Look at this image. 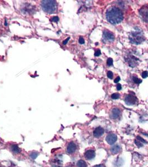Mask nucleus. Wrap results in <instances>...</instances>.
<instances>
[{"instance_id": "f257e3e1", "label": "nucleus", "mask_w": 148, "mask_h": 167, "mask_svg": "<svg viewBox=\"0 0 148 167\" xmlns=\"http://www.w3.org/2000/svg\"><path fill=\"white\" fill-rule=\"evenodd\" d=\"M106 18L110 23L116 25L123 20V13L120 8L113 6L109 8L106 12Z\"/></svg>"}, {"instance_id": "f03ea898", "label": "nucleus", "mask_w": 148, "mask_h": 167, "mask_svg": "<svg viewBox=\"0 0 148 167\" xmlns=\"http://www.w3.org/2000/svg\"><path fill=\"white\" fill-rule=\"evenodd\" d=\"M41 7L44 11L51 14L55 12L56 10H57L58 4L56 1H43L41 2Z\"/></svg>"}, {"instance_id": "7ed1b4c3", "label": "nucleus", "mask_w": 148, "mask_h": 167, "mask_svg": "<svg viewBox=\"0 0 148 167\" xmlns=\"http://www.w3.org/2000/svg\"><path fill=\"white\" fill-rule=\"evenodd\" d=\"M129 39L131 43L136 45H139L145 40V37L142 32L138 31L132 32L129 36Z\"/></svg>"}, {"instance_id": "20e7f679", "label": "nucleus", "mask_w": 148, "mask_h": 167, "mask_svg": "<svg viewBox=\"0 0 148 167\" xmlns=\"http://www.w3.org/2000/svg\"><path fill=\"white\" fill-rule=\"evenodd\" d=\"M141 18L144 22L148 23V4L144 5L139 10Z\"/></svg>"}, {"instance_id": "39448f33", "label": "nucleus", "mask_w": 148, "mask_h": 167, "mask_svg": "<svg viewBox=\"0 0 148 167\" xmlns=\"http://www.w3.org/2000/svg\"><path fill=\"white\" fill-rule=\"evenodd\" d=\"M125 102L128 105H134L136 104L138 102V99L135 95L129 94L125 97Z\"/></svg>"}, {"instance_id": "423d86ee", "label": "nucleus", "mask_w": 148, "mask_h": 167, "mask_svg": "<svg viewBox=\"0 0 148 167\" xmlns=\"http://www.w3.org/2000/svg\"><path fill=\"white\" fill-rule=\"evenodd\" d=\"M103 39L107 41L112 42L115 39V36L111 32L105 30L103 32Z\"/></svg>"}, {"instance_id": "0eeeda50", "label": "nucleus", "mask_w": 148, "mask_h": 167, "mask_svg": "<svg viewBox=\"0 0 148 167\" xmlns=\"http://www.w3.org/2000/svg\"><path fill=\"white\" fill-rule=\"evenodd\" d=\"M117 136L114 133H109L106 138V140L107 143L110 145H113L114 144L117 140Z\"/></svg>"}, {"instance_id": "6e6552de", "label": "nucleus", "mask_w": 148, "mask_h": 167, "mask_svg": "<svg viewBox=\"0 0 148 167\" xmlns=\"http://www.w3.org/2000/svg\"><path fill=\"white\" fill-rule=\"evenodd\" d=\"M135 143L138 148H141L144 146V144H147V142L140 136H137L135 140Z\"/></svg>"}, {"instance_id": "1a4fd4ad", "label": "nucleus", "mask_w": 148, "mask_h": 167, "mask_svg": "<svg viewBox=\"0 0 148 167\" xmlns=\"http://www.w3.org/2000/svg\"><path fill=\"white\" fill-rule=\"evenodd\" d=\"M84 156L85 157L86 159L87 160H91L93 159L95 157V152L94 150L93 149H90L86 151Z\"/></svg>"}, {"instance_id": "9d476101", "label": "nucleus", "mask_w": 148, "mask_h": 167, "mask_svg": "<svg viewBox=\"0 0 148 167\" xmlns=\"http://www.w3.org/2000/svg\"><path fill=\"white\" fill-rule=\"evenodd\" d=\"M104 129L102 127H99L96 128L94 130L93 133V136L95 138H99L102 136L104 134Z\"/></svg>"}, {"instance_id": "9b49d317", "label": "nucleus", "mask_w": 148, "mask_h": 167, "mask_svg": "<svg viewBox=\"0 0 148 167\" xmlns=\"http://www.w3.org/2000/svg\"><path fill=\"white\" fill-rule=\"evenodd\" d=\"M121 115L120 110L117 108H114L111 110L110 117L113 119H117L119 118Z\"/></svg>"}, {"instance_id": "f8f14e48", "label": "nucleus", "mask_w": 148, "mask_h": 167, "mask_svg": "<svg viewBox=\"0 0 148 167\" xmlns=\"http://www.w3.org/2000/svg\"><path fill=\"white\" fill-rule=\"evenodd\" d=\"M76 149V144H75L73 142H71L67 145V152L69 154H72V153H74V152H75Z\"/></svg>"}, {"instance_id": "ddd939ff", "label": "nucleus", "mask_w": 148, "mask_h": 167, "mask_svg": "<svg viewBox=\"0 0 148 167\" xmlns=\"http://www.w3.org/2000/svg\"><path fill=\"white\" fill-rule=\"evenodd\" d=\"M138 59L136 58L134 56H130L129 58H128V62L129 64V66L132 67H134L135 66L138 65Z\"/></svg>"}, {"instance_id": "4468645a", "label": "nucleus", "mask_w": 148, "mask_h": 167, "mask_svg": "<svg viewBox=\"0 0 148 167\" xmlns=\"http://www.w3.org/2000/svg\"><path fill=\"white\" fill-rule=\"evenodd\" d=\"M120 146L118 145H114L112 148H111V152L113 154H117L121 151Z\"/></svg>"}, {"instance_id": "2eb2a0df", "label": "nucleus", "mask_w": 148, "mask_h": 167, "mask_svg": "<svg viewBox=\"0 0 148 167\" xmlns=\"http://www.w3.org/2000/svg\"><path fill=\"white\" fill-rule=\"evenodd\" d=\"M11 149L12 152H13V153H16V154L19 153L20 151H21L18 145H16V144H13V145H12L11 146Z\"/></svg>"}, {"instance_id": "dca6fc26", "label": "nucleus", "mask_w": 148, "mask_h": 167, "mask_svg": "<svg viewBox=\"0 0 148 167\" xmlns=\"http://www.w3.org/2000/svg\"><path fill=\"white\" fill-rule=\"evenodd\" d=\"M52 167H62L61 161L59 160H55L52 163Z\"/></svg>"}, {"instance_id": "f3484780", "label": "nucleus", "mask_w": 148, "mask_h": 167, "mask_svg": "<svg viewBox=\"0 0 148 167\" xmlns=\"http://www.w3.org/2000/svg\"><path fill=\"white\" fill-rule=\"evenodd\" d=\"M77 167H87V164L83 160H78L77 163Z\"/></svg>"}, {"instance_id": "a211bd4d", "label": "nucleus", "mask_w": 148, "mask_h": 167, "mask_svg": "<svg viewBox=\"0 0 148 167\" xmlns=\"http://www.w3.org/2000/svg\"><path fill=\"white\" fill-rule=\"evenodd\" d=\"M132 80L134 83H135L136 84H139L140 83L142 82V80L141 79H139V78H137L136 76H134L132 78Z\"/></svg>"}, {"instance_id": "6ab92c4d", "label": "nucleus", "mask_w": 148, "mask_h": 167, "mask_svg": "<svg viewBox=\"0 0 148 167\" xmlns=\"http://www.w3.org/2000/svg\"><path fill=\"white\" fill-rule=\"evenodd\" d=\"M37 156H38V153H36V152H32L30 154V157L33 160L36 159Z\"/></svg>"}, {"instance_id": "aec40b11", "label": "nucleus", "mask_w": 148, "mask_h": 167, "mask_svg": "<svg viewBox=\"0 0 148 167\" xmlns=\"http://www.w3.org/2000/svg\"><path fill=\"white\" fill-rule=\"evenodd\" d=\"M120 97V95L118 93H114L111 95V98L113 99H117Z\"/></svg>"}, {"instance_id": "412c9836", "label": "nucleus", "mask_w": 148, "mask_h": 167, "mask_svg": "<svg viewBox=\"0 0 148 167\" xmlns=\"http://www.w3.org/2000/svg\"><path fill=\"white\" fill-rule=\"evenodd\" d=\"M113 58H108L107 60V65L108 66H111L113 65Z\"/></svg>"}, {"instance_id": "4be33fe9", "label": "nucleus", "mask_w": 148, "mask_h": 167, "mask_svg": "<svg viewBox=\"0 0 148 167\" xmlns=\"http://www.w3.org/2000/svg\"><path fill=\"white\" fill-rule=\"evenodd\" d=\"M141 76H142V78H144V79L147 78L148 76V71H143L141 74Z\"/></svg>"}, {"instance_id": "5701e85b", "label": "nucleus", "mask_w": 148, "mask_h": 167, "mask_svg": "<svg viewBox=\"0 0 148 167\" xmlns=\"http://www.w3.org/2000/svg\"><path fill=\"white\" fill-rule=\"evenodd\" d=\"M107 76L108 77V78L111 79H113V72H111V71H109L108 73H107Z\"/></svg>"}, {"instance_id": "b1692460", "label": "nucleus", "mask_w": 148, "mask_h": 167, "mask_svg": "<svg viewBox=\"0 0 148 167\" xmlns=\"http://www.w3.org/2000/svg\"><path fill=\"white\" fill-rule=\"evenodd\" d=\"M58 20H59V18L58 16H54L51 19V21H53V22H58Z\"/></svg>"}, {"instance_id": "393cba45", "label": "nucleus", "mask_w": 148, "mask_h": 167, "mask_svg": "<svg viewBox=\"0 0 148 167\" xmlns=\"http://www.w3.org/2000/svg\"><path fill=\"white\" fill-rule=\"evenodd\" d=\"M78 43L80 44H84L85 43V40L82 37H80L78 39Z\"/></svg>"}, {"instance_id": "a878e982", "label": "nucleus", "mask_w": 148, "mask_h": 167, "mask_svg": "<svg viewBox=\"0 0 148 167\" xmlns=\"http://www.w3.org/2000/svg\"><path fill=\"white\" fill-rule=\"evenodd\" d=\"M101 51L100 50H97L95 52V54H94V55H95V56H99L100 55H101Z\"/></svg>"}, {"instance_id": "bb28decb", "label": "nucleus", "mask_w": 148, "mask_h": 167, "mask_svg": "<svg viewBox=\"0 0 148 167\" xmlns=\"http://www.w3.org/2000/svg\"><path fill=\"white\" fill-rule=\"evenodd\" d=\"M120 80V78L119 76H117V77L114 80V82H115V83H117V82H119Z\"/></svg>"}, {"instance_id": "cd10ccee", "label": "nucleus", "mask_w": 148, "mask_h": 167, "mask_svg": "<svg viewBox=\"0 0 148 167\" xmlns=\"http://www.w3.org/2000/svg\"><path fill=\"white\" fill-rule=\"evenodd\" d=\"M117 90H120L122 89L121 85L120 84H117Z\"/></svg>"}, {"instance_id": "c85d7f7f", "label": "nucleus", "mask_w": 148, "mask_h": 167, "mask_svg": "<svg viewBox=\"0 0 148 167\" xmlns=\"http://www.w3.org/2000/svg\"><path fill=\"white\" fill-rule=\"evenodd\" d=\"M69 39H70V37H68V38L66 39L65 41H63V44H64V45H66V43L68 42V41L69 40Z\"/></svg>"}, {"instance_id": "c756f323", "label": "nucleus", "mask_w": 148, "mask_h": 167, "mask_svg": "<svg viewBox=\"0 0 148 167\" xmlns=\"http://www.w3.org/2000/svg\"><path fill=\"white\" fill-rule=\"evenodd\" d=\"M93 167H105V166L104 164H99V165L95 166H93Z\"/></svg>"}]
</instances>
